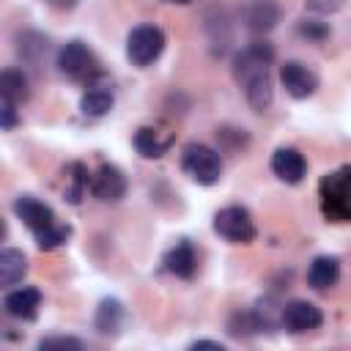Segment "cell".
Segmentation results:
<instances>
[{"mask_svg": "<svg viewBox=\"0 0 351 351\" xmlns=\"http://www.w3.org/2000/svg\"><path fill=\"white\" fill-rule=\"evenodd\" d=\"M271 58H274V49L266 41H252L247 49H241L233 58V77H236L239 88L244 90L247 104L255 112H266L274 99L271 77H269Z\"/></svg>", "mask_w": 351, "mask_h": 351, "instance_id": "cell-1", "label": "cell"}, {"mask_svg": "<svg viewBox=\"0 0 351 351\" xmlns=\"http://www.w3.org/2000/svg\"><path fill=\"white\" fill-rule=\"evenodd\" d=\"M321 211L332 222H351V167L326 173L318 184Z\"/></svg>", "mask_w": 351, "mask_h": 351, "instance_id": "cell-2", "label": "cell"}, {"mask_svg": "<svg viewBox=\"0 0 351 351\" xmlns=\"http://www.w3.org/2000/svg\"><path fill=\"white\" fill-rule=\"evenodd\" d=\"M181 170L200 186H214L222 178V159L203 143H186L181 151Z\"/></svg>", "mask_w": 351, "mask_h": 351, "instance_id": "cell-3", "label": "cell"}, {"mask_svg": "<svg viewBox=\"0 0 351 351\" xmlns=\"http://www.w3.org/2000/svg\"><path fill=\"white\" fill-rule=\"evenodd\" d=\"M214 233L219 239H225L228 244H250L258 236L252 214L244 206H225V208H219L214 214Z\"/></svg>", "mask_w": 351, "mask_h": 351, "instance_id": "cell-4", "label": "cell"}, {"mask_svg": "<svg viewBox=\"0 0 351 351\" xmlns=\"http://www.w3.org/2000/svg\"><path fill=\"white\" fill-rule=\"evenodd\" d=\"M162 49H165V33L156 25H137L126 36V58L137 69L151 66L162 55Z\"/></svg>", "mask_w": 351, "mask_h": 351, "instance_id": "cell-5", "label": "cell"}, {"mask_svg": "<svg viewBox=\"0 0 351 351\" xmlns=\"http://www.w3.org/2000/svg\"><path fill=\"white\" fill-rule=\"evenodd\" d=\"M55 66L63 77L69 80H85V77H93L96 74V60H93V52L82 44V41H66L58 55H55Z\"/></svg>", "mask_w": 351, "mask_h": 351, "instance_id": "cell-6", "label": "cell"}, {"mask_svg": "<svg viewBox=\"0 0 351 351\" xmlns=\"http://www.w3.org/2000/svg\"><path fill=\"white\" fill-rule=\"evenodd\" d=\"M280 321L291 335H304V332H313L324 324V313L313 302L293 299L280 310Z\"/></svg>", "mask_w": 351, "mask_h": 351, "instance_id": "cell-7", "label": "cell"}, {"mask_svg": "<svg viewBox=\"0 0 351 351\" xmlns=\"http://www.w3.org/2000/svg\"><path fill=\"white\" fill-rule=\"evenodd\" d=\"M280 82H282L285 93L293 96V99H310V96L315 93V88H318L315 71H310V69H307L304 63H299V60L282 63V69H280Z\"/></svg>", "mask_w": 351, "mask_h": 351, "instance_id": "cell-8", "label": "cell"}, {"mask_svg": "<svg viewBox=\"0 0 351 351\" xmlns=\"http://www.w3.org/2000/svg\"><path fill=\"white\" fill-rule=\"evenodd\" d=\"M90 192L101 203H115L126 195V176L115 165H101L90 178Z\"/></svg>", "mask_w": 351, "mask_h": 351, "instance_id": "cell-9", "label": "cell"}, {"mask_svg": "<svg viewBox=\"0 0 351 351\" xmlns=\"http://www.w3.org/2000/svg\"><path fill=\"white\" fill-rule=\"evenodd\" d=\"M14 214H16V217L22 219V225L30 228L33 233H38V230H44V228H49V225L55 222V211H52L47 203H41L38 197H33V195L16 197V200H14Z\"/></svg>", "mask_w": 351, "mask_h": 351, "instance_id": "cell-10", "label": "cell"}, {"mask_svg": "<svg viewBox=\"0 0 351 351\" xmlns=\"http://www.w3.org/2000/svg\"><path fill=\"white\" fill-rule=\"evenodd\" d=\"M241 19L252 33H269L280 22V5L274 0H247L241 8Z\"/></svg>", "mask_w": 351, "mask_h": 351, "instance_id": "cell-11", "label": "cell"}, {"mask_svg": "<svg viewBox=\"0 0 351 351\" xmlns=\"http://www.w3.org/2000/svg\"><path fill=\"white\" fill-rule=\"evenodd\" d=\"M271 173L285 184H299L307 173V162L296 148H277L271 154Z\"/></svg>", "mask_w": 351, "mask_h": 351, "instance_id": "cell-12", "label": "cell"}, {"mask_svg": "<svg viewBox=\"0 0 351 351\" xmlns=\"http://www.w3.org/2000/svg\"><path fill=\"white\" fill-rule=\"evenodd\" d=\"M162 263H165V269H167L170 274L181 277V280H189V277L195 274V269H197V255H195V247H192L186 239H181L176 247H170V250L165 252Z\"/></svg>", "mask_w": 351, "mask_h": 351, "instance_id": "cell-13", "label": "cell"}, {"mask_svg": "<svg viewBox=\"0 0 351 351\" xmlns=\"http://www.w3.org/2000/svg\"><path fill=\"white\" fill-rule=\"evenodd\" d=\"M41 304V291L38 288H16V291H8L5 299H3V307L11 318H36V310Z\"/></svg>", "mask_w": 351, "mask_h": 351, "instance_id": "cell-14", "label": "cell"}, {"mask_svg": "<svg viewBox=\"0 0 351 351\" xmlns=\"http://www.w3.org/2000/svg\"><path fill=\"white\" fill-rule=\"evenodd\" d=\"M112 104H115V93H112V88L107 85V82H90V88L82 93V99H80V110H82V115H88V118H101V115H107L110 110H112Z\"/></svg>", "mask_w": 351, "mask_h": 351, "instance_id": "cell-15", "label": "cell"}, {"mask_svg": "<svg viewBox=\"0 0 351 351\" xmlns=\"http://www.w3.org/2000/svg\"><path fill=\"white\" fill-rule=\"evenodd\" d=\"M173 145V134H162L156 126H140L134 134V148L145 159H159Z\"/></svg>", "mask_w": 351, "mask_h": 351, "instance_id": "cell-16", "label": "cell"}, {"mask_svg": "<svg viewBox=\"0 0 351 351\" xmlns=\"http://www.w3.org/2000/svg\"><path fill=\"white\" fill-rule=\"evenodd\" d=\"M340 280V261L335 255H318L307 269V282L315 291H329Z\"/></svg>", "mask_w": 351, "mask_h": 351, "instance_id": "cell-17", "label": "cell"}, {"mask_svg": "<svg viewBox=\"0 0 351 351\" xmlns=\"http://www.w3.org/2000/svg\"><path fill=\"white\" fill-rule=\"evenodd\" d=\"M93 326L101 337H115L123 326V304L118 299H104L99 307H96V315H93Z\"/></svg>", "mask_w": 351, "mask_h": 351, "instance_id": "cell-18", "label": "cell"}, {"mask_svg": "<svg viewBox=\"0 0 351 351\" xmlns=\"http://www.w3.org/2000/svg\"><path fill=\"white\" fill-rule=\"evenodd\" d=\"M27 274V258L14 250V247H5L0 252V285H16L22 277Z\"/></svg>", "mask_w": 351, "mask_h": 351, "instance_id": "cell-19", "label": "cell"}, {"mask_svg": "<svg viewBox=\"0 0 351 351\" xmlns=\"http://www.w3.org/2000/svg\"><path fill=\"white\" fill-rule=\"evenodd\" d=\"M0 96L14 101V104H22L27 101L30 96V85H27V77L19 71V69H5L0 74Z\"/></svg>", "mask_w": 351, "mask_h": 351, "instance_id": "cell-20", "label": "cell"}, {"mask_svg": "<svg viewBox=\"0 0 351 351\" xmlns=\"http://www.w3.org/2000/svg\"><path fill=\"white\" fill-rule=\"evenodd\" d=\"M69 239H71V225H63V222H52L49 228H44V230H38V233H36V247L49 252V250H58V247H63Z\"/></svg>", "mask_w": 351, "mask_h": 351, "instance_id": "cell-21", "label": "cell"}, {"mask_svg": "<svg viewBox=\"0 0 351 351\" xmlns=\"http://www.w3.org/2000/svg\"><path fill=\"white\" fill-rule=\"evenodd\" d=\"M228 332L233 337H250V335H258L263 332V321L258 318L255 310H244V313H233L230 324H228Z\"/></svg>", "mask_w": 351, "mask_h": 351, "instance_id": "cell-22", "label": "cell"}, {"mask_svg": "<svg viewBox=\"0 0 351 351\" xmlns=\"http://www.w3.org/2000/svg\"><path fill=\"white\" fill-rule=\"evenodd\" d=\"M33 38H30V33H25L22 38H19V52L30 60V63H36L41 55H47V47H49V41H47V36H38L36 33V44H30Z\"/></svg>", "mask_w": 351, "mask_h": 351, "instance_id": "cell-23", "label": "cell"}, {"mask_svg": "<svg viewBox=\"0 0 351 351\" xmlns=\"http://www.w3.org/2000/svg\"><path fill=\"white\" fill-rule=\"evenodd\" d=\"M85 184H88V178H85V170H82V165H77V176H71V184L66 186V200L69 203H80V197H82V189H85Z\"/></svg>", "mask_w": 351, "mask_h": 351, "instance_id": "cell-24", "label": "cell"}, {"mask_svg": "<svg viewBox=\"0 0 351 351\" xmlns=\"http://www.w3.org/2000/svg\"><path fill=\"white\" fill-rule=\"evenodd\" d=\"M299 33H302L304 38L324 41V38L329 36V27H326V25H321V22H313V19H302V22H299Z\"/></svg>", "mask_w": 351, "mask_h": 351, "instance_id": "cell-25", "label": "cell"}, {"mask_svg": "<svg viewBox=\"0 0 351 351\" xmlns=\"http://www.w3.org/2000/svg\"><path fill=\"white\" fill-rule=\"evenodd\" d=\"M346 0H304V8L313 14H335L343 8Z\"/></svg>", "mask_w": 351, "mask_h": 351, "instance_id": "cell-26", "label": "cell"}, {"mask_svg": "<svg viewBox=\"0 0 351 351\" xmlns=\"http://www.w3.org/2000/svg\"><path fill=\"white\" fill-rule=\"evenodd\" d=\"M38 348H41V351H44V348H47V351H49V348H74V351H77V348H82V343H80L77 337H47V340L38 343Z\"/></svg>", "mask_w": 351, "mask_h": 351, "instance_id": "cell-27", "label": "cell"}, {"mask_svg": "<svg viewBox=\"0 0 351 351\" xmlns=\"http://www.w3.org/2000/svg\"><path fill=\"white\" fill-rule=\"evenodd\" d=\"M0 115H3V129L11 132V129L16 126V104L8 101V99H3V110H0Z\"/></svg>", "mask_w": 351, "mask_h": 351, "instance_id": "cell-28", "label": "cell"}, {"mask_svg": "<svg viewBox=\"0 0 351 351\" xmlns=\"http://www.w3.org/2000/svg\"><path fill=\"white\" fill-rule=\"evenodd\" d=\"M49 8H55V11H71L74 5H77V0H44Z\"/></svg>", "mask_w": 351, "mask_h": 351, "instance_id": "cell-29", "label": "cell"}, {"mask_svg": "<svg viewBox=\"0 0 351 351\" xmlns=\"http://www.w3.org/2000/svg\"><path fill=\"white\" fill-rule=\"evenodd\" d=\"M189 348H217V351H222L225 346H222L219 340H195Z\"/></svg>", "mask_w": 351, "mask_h": 351, "instance_id": "cell-30", "label": "cell"}, {"mask_svg": "<svg viewBox=\"0 0 351 351\" xmlns=\"http://www.w3.org/2000/svg\"><path fill=\"white\" fill-rule=\"evenodd\" d=\"M162 3H173V5H189V3H195V0H162Z\"/></svg>", "mask_w": 351, "mask_h": 351, "instance_id": "cell-31", "label": "cell"}]
</instances>
